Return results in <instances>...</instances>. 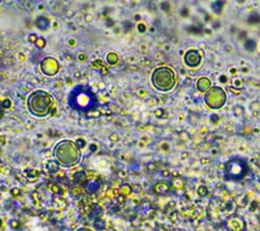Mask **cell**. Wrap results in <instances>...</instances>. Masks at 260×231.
Here are the masks:
<instances>
[{
    "mask_svg": "<svg viewBox=\"0 0 260 231\" xmlns=\"http://www.w3.org/2000/svg\"><path fill=\"white\" fill-rule=\"evenodd\" d=\"M0 154H2V149H0Z\"/></svg>",
    "mask_w": 260,
    "mask_h": 231,
    "instance_id": "cell-52",
    "label": "cell"
},
{
    "mask_svg": "<svg viewBox=\"0 0 260 231\" xmlns=\"http://www.w3.org/2000/svg\"><path fill=\"white\" fill-rule=\"evenodd\" d=\"M118 54L116 52H109L105 56V61H106V65L108 66H114L118 63Z\"/></svg>",
    "mask_w": 260,
    "mask_h": 231,
    "instance_id": "cell-13",
    "label": "cell"
},
{
    "mask_svg": "<svg viewBox=\"0 0 260 231\" xmlns=\"http://www.w3.org/2000/svg\"><path fill=\"white\" fill-rule=\"evenodd\" d=\"M120 192H121L122 195L127 196V195H129V193L132 192V187L129 186V185H127V183H123L122 186L120 187Z\"/></svg>",
    "mask_w": 260,
    "mask_h": 231,
    "instance_id": "cell-23",
    "label": "cell"
},
{
    "mask_svg": "<svg viewBox=\"0 0 260 231\" xmlns=\"http://www.w3.org/2000/svg\"><path fill=\"white\" fill-rule=\"evenodd\" d=\"M222 81V83H226L227 82V77L226 76H220V82Z\"/></svg>",
    "mask_w": 260,
    "mask_h": 231,
    "instance_id": "cell-44",
    "label": "cell"
},
{
    "mask_svg": "<svg viewBox=\"0 0 260 231\" xmlns=\"http://www.w3.org/2000/svg\"><path fill=\"white\" fill-rule=\"evenodd\" d=\"M248 22H249V23H252V25H256V23H259V22H260V15H259V14H256V12L250 14V15L248 16Z\"/></svg>",
    "mask_w": 260,
    "mask_h": 231,
    "instance_id": "cell-21",
    "label": "cell"
},
{
    "mask_svg": "<svg viewBox=\"0 0 260 231\" xmlns=\"http://www.w3.org/2000/svg\"><path fill=\"white\" fill-rule=\"evenodd\" d=\"M78 60H79V61H84V60H85V55H84L83 53H79V54H78Z\"/></svg>",
    "mask_w": 260,
    "mask_h": 231,
    "instance_id": "cell-40",
    "label": "cell"
},
{
    "mask_svg": "<svg viewBox=\"0 0 260 231\" xmlns=\"http://www.w3.org/2000/svg\"><path fill=\"white\" fill-rule=\"evenodd\" d=\"M110 140H112L114 142H116V141L118 140V136H117L116 133H114V134H111V136H110Z\"/></svg>",
    "mask_w": 260,
    "mask_h": 231,
    "instance_id": "cell-41",
    "label": "cell"
},
{
    "mask_svg": "<svg viewBox=\"0 0 260 231\" xmlns=\"http://www.w3.org/2000/svg\"><path fill=\"white\" fill-rule=\"evenodd\" d=\"M203 55L198 49H189L183 55V63L189 69H197L202 65Z\"/></svg>",
    "mask_w": 260,
    "mask_h": 231,
    "instance_id": "cell-8",
    "label": "cell"
},
{
    "mask_svg": "<svg viewBox=\"0 0 260 231\" xmlns=\"http://www.w3.org/2000/svg\"><path fill=\"white\" fill-rule=\"evenodd\" d=\"M75 144L78 147V149H84L85 147H87V141L84 140V138H82V137H78L77 140L75 141Z\"/></svg>",
    "mask_w": 260,
    "mask_h": 231,
    "instance_id": "cell-22",
    "label": "cell"
},
{
    "mask_svg": "<svg viewBox=\"0 0 260 231\" xmlns=\"http://www.w3.org/2000/svg\"><path fill=\"white\" fill-rule=\"evenodd\" d=\"M37 39H38V37H37L34 33H31V34L28 36V42H29V43H32V44H35Z\"/></svg>",
    "mask_w": 260,
    "mask_h": 231,
    "instance_id": "cell-32",
    "label": "cell"
},
{
    "mask_svg": "<svg viewBox=\"0 0 260 231\" xmlns=\"http://www.w3.org/2000/svg\"><path fill=\"white\" fill-rule=\"evenodd\" d=\"M205 141L208 142V143H214L215 141H216V134L215 133H208L206 136H205Z\"/></svg>",
    "mask_w": 260,
    "mask_h": 231,
    "instance_id": "cell-27",
    "label": "cell"
},
{
    "mask_svg": "<svg viewBox=\"0 0 260 231\" xmlns=\"http://www.w3.org/2000/svg\"><path fill=\"white\" fill-rule=\"evenodd\" d=\"M225 177L232 181H239L248 174V163L241 157H233L228 159L224 165Z\"/></svg>",
    "mask_w": 260,
    "mask_h": 231,
    "instance_id": "cell-5",
    "label": "cell"
},
{
    "mask_svg": "<svg viewBox=\"0 0 260 231\" xmlns=\"http://www.w3.org/2000/svg\"><path fill=\"white\" fill-rule=\"evenodd\" d=\"M147 168H148L149 171H155V170H156V164H155V163H148Z\"/></svg>",
    "mask_w": 260,
    "mask_h": 231,
    "instance_id": "cell-35",
    "label": "cell"
},
{
    "mask_svg": "<svg viewBox=\"0 0 260 231\" xmlns=\"http://www.w3.org/2000/svg\"><path fill=\"white\" fill-rule=\"evenodd\" d=\"M137 29H138L139 33H144V32L147 31V26H145L143 22H139V23L137 25Z\"/></svg>",
    "mask_w": 260,
    "mask_h": 231,
    "instance_id": "cell-30",
    "label": "cell"
},
{
    "mask_svg": "<svg viewBox=\"0 0 260 231\" xmlns=\"http://www.w3.org/2000/svg\"><path fill=\"white\" fill-rule=\"evenodd\" d=\"M91 67H92V69H97V70L100 69V71H102L103 75H105V73L108 72V65H106V63H103L100 59H99V60H94V61L91 64Z\"/></svg>",
    "mask_w": 260,
    "mask_h": 231,
    "instance_id": "cell-15",
    "label": "cell"
},
{
    "mask_svg": "<svg viewBox=\"0 0 260 231\" xmlns=\"http://www.w3.org/2000/svg\"><path fill=\"white\" fill-rule=\"evenodd\" d=\"M2 105H3L4 110H8V109H10L12 107V102H11L10 98H5V99L2 100Z\"/></svg>",
    "mask_w": 260,
    "mask_h": 231,
    "instance_id": "cell-26",
    "label": "cell"
},
{
    "mask_svg": "<svg viewBox=\"0 0 260 231\" xmlns=\"http://www.w3.org/2000/svg\"><path fill=\"white\" fill-rule=\"evenodd\" d=\"M249 108H250L253 111H260V103H259V102H253V103H250Z\"/></svg>",
    "mask_w": 260,
    "mask_h": 231,
    "instance_id": "cell-29",
    "label": "cell"
},
{
    "mask_svg": "<svg viewBox=\"0 0 260 231\" xmlns=\"http://www.w3.org/2000/svg\"><path fill=\"white\" fill-rule=\"evenodd\" d=\"M197 192H198V195L200 196V197H204V196H206L208 195V187L205 186V185H200V186L198 187V190H197Z\"/></svg>",
    "mask_w": 260,
    "mask_h": 231,
    "instance_id": "cell-25",
    "label": "cell"
},
{
    "mask_svg": "<svg viewBox=\"0 0 260 231\" xmlns=\"http://www.w3.org/2000/svg\"><path fill=\"white\" fill-rule=\"evenodd\" d=\"M232 111H233V114H235L236 116H242V115L244 114V108H243L242 105L237 104V105H235V107H233Z\"/></svg>",
    "mask_w": 260,
    "mask_h": 231,
    "instance_id": "cell-24",
    "label": "cell"
},
{
    "mask_svg": "<svg viewBox=\"0 0 260 231\" xmlns=\"http://www.w3.org/2000/svg\"><path fill=\"white\" fill-rule=\"evenodd\" d=\"M2 225H3V220L0 219V227H2Z\"/></svg>",
    "mask_w": 260,
    "mask_h": 231,
    "instance_id": "cell-51",
    "label": "cell"
},
{
    "mask_svg": "<svg viewBox=\"0 0 260 231\" xmlns=\"http://www.w3.org/2000/svg\"><path fill=\"white\" fill-rule=\"evenodd\" d=\"M180 137L182 138V141H185V142L189 140V134H188V133H187L186 131H182V132L180 133Z\"/></svg>",
    "mask_w": 260,
    "mask_h": 231,
    "instance_id": "cell-33",
    "label": "cell"
},
{
    "mask_svg": "<svg viewBox=\"0 0 260 231\" xmlns=\"http://www.w3.org/2000/svg\"><path fill=\"white\" fill-rule=\"evenodd\" d=\"M35 48L37 49H39V50H42V49H44L45 48V45H47V40H45V38H43V37H38V39H37V42H35Z\"/></svg>",
    "mask_w": 260,
    "mask_h": 231,
    "instance_id": "cell-20",
    "label": "cell"
},
{
    "mask_svg": "<svg viewBox=\"0 0 260 231\" xmlns=\"http://www.w3.org/2000/svg\"><path fill=\"white\" fill-rule=\"evenodd\" d=\"M210 120H211L214 124H218V121L220 120V116H219V115H216V114H211V116H210Z\"/></svg>",
    "mask_w": 260,
    "mask_h": 231,
    "instance_id": "cell-34",
    "label": "cell"
},
{
    "mask_svg": "<svg viewBox=\"0 0 260 231\" xmlns=\"http://www.w3.org/2000/svg\"><path fill=\"white\" fill-rule=\"evenodd\" d=\"M68 105L72 110L83 113V114H91L94 110H97L99 102L98 97L93 92V89L89 86L85 84H78L73 87L68 94Z\"/></svg>",
    "mask_w": 260,
    "mask_h": 231,
    "instance_id": "cell-1",
    "label": "cell"
},
{
    "mask_svg": "<svg viewBox=\"0 0 260 231\" xmlns=\"http://www.w3.org/2000/svg\"><path fill=\"white\" fill-rule=\"evenodd\" d=\"M161 9L164 11H168L170 10V4L168 3H161Z\"/></svg>",
    "mask_w": 260,
    "mask_h": 231,
    "instance_id": "cell-37",
    "label": "cell"
},
{
    "mask_svg": "<svg viewBox=\"0 0 260 231\" xmlns=\"http://www.w3.org/2000/svg\"><path fill=\"white\" fill-rule=\"evenodd\" d=\"M243 45H244V49H245L247 52L253 53V52H255L258 44H256V40H255L254 38H247V39L244 40Z\"/></svg>",
    "mask_w": 260,
    "mask_h": 231,
    "instance_id": "cell-14",
    "label": "cell"
},
{
    "mask_svg": "<svg viewBox=\"0 0 260 231\" xmlns=\"http://www.w3.org/2000/svg\"><path fill=\"white\" fill-rule=\"evenodd\" d=\"M10 192H11V196H14V197H17V196L21 195V190L18 187H12Z\"/></svg>",
    "mask_w": 260,
    "mask_h": 231,
    "instance_id": "cell-31",
    "label": "cell"
},
{
    "mask_svg": "<svg viewBox=\"0 0 260 231\" xmlns=\"http://www.w3.org/2000/svg\"><path fill=\"white\" fill-rule=\"evenodd\" d=\"M82 186L88 193H95L100 187V180L97 177H87L82 183Z\"/></svg>",
    "mask_w": 260,
    "mask_h": 231,
    "instance_id": "cell-9",
    "label": "cell"
},
{
    "mask_svg": "<svg viewBox=\"0 0 260 231\" xmlns=\"http://www.w3.org/2000/svg\"><path fill=\"white\" fill-rule=\"evenodd\" d=\"M54 160L59 166L72 168L81 161L82 152L75 144V141L62 140L54 147Z\"/></svg>",
    "mask_w": 260,
    "mask_h": 231,
    "instance_id": "cell-2",
    "label": "cell"
},
{
    "mask_svg": "<svg viewBox=\"0 0 260 231\" xmlns=\"http://www.w3.org/2000/svg\"><path fill=\"white\" fill-rule=\"evenodd\" d=\"M226 92L221 88V87H211L204 96V102L205 104L214 110L221 109L225 103H226Z\"/></svg>",
    "mask_w": 260,
    "mask_h": 231,
    "instance_id": "cell-6",
    "label": "cell"
},
{
    "mask_svg": "<svg viewBox=\"0 0 260 231\" xmlns=\"http://www.w3.org/2000/svg\"><path fill=\"white\" fill-rule=\"evenodd\" d=\"M222 8H224V3L222 2H215L211 4V9L215 14H220L222 11Z\"/></svg>",
    "mask_w": 260,
    "mask_h": 231,
    "instance_id": "cell-19",
    "label": "cell"
},
{
    "mask_svg": "<svg viewBox=\"0 0 260 231\" xmlns=\"http://www.w3.org/2000/svg\"><path fill=\"white\" fill-rule=\"evenodd\" d=\"M153 190L156 195L159 196H165L170 192L171 190V183L166 182V181H158L154 186H153Z\"/></svg>",
    "mask_w": 260,
    "mask_h": 231,
    "instance_id": "cell-10",
    "label": "cell"
},
{
    "mask_svg": "<svg viewBox=\"0 0 260 231\" xmlns=\"http://www.w3.org/2000/svg\"><path fill=\"white\" fill-rule=\"evenodd\" d=\"M77 231H92V230L88 229V227H81V229H78Z\"/></svg>",
    "mask_w": 260,
    "mask_h": 231,
    "instance_id": "cell-45",
    "label": "cell"
},
{
    "mask_svg": "<svg viewBox=\"0 0 260 231\" xmlns=\"http://www.w3.org/2000/svg\"><path fill=\"white\" fill-rule=\"evenodd\" d=\"M230 90H233V93H235V94H239V93H241V90L236 89L235 87H230Z\"/></svg>",
    "mask_w": 260,
    "mask_h": 231,
    "instance_id": "cell-43",
    "label": "cell"
},
{
    "mask_svg": "<svg viewBox=\"0 0 260 231\" xmlns=\"http://www.w3.org/2000/svg\"><path fill=\"white\" fill-rule=\"evenodd\" d=\"M171 186L176 190H182L183 186H185V181L182 178H173L172 182H171Z\"/></svg>",
    "mask_w": 260,
    "mask_h": 231,
    "instance_id": "cell-17",
    "label": "cell"
},
{
    "mask_svg": "<svg viewBox=\"0 0 260 231\" xmlns=\"http://www.w3.org/2000/svg\"><path fill=\"white\" fill-rule=\"evenodd\" d=\"M34 26H35L39 31H48V29L50 28L52 23H50V20H49L47 16L40 15V16H38V17L35 19Z\"/></svg>",
    "mask_w": 260,
    "mask_h": 231,
    "instance_id": "cell-11",
    "label": "cell"
},
{
    "mask_svg": "<svg viewBox=\"0 0 260 231\" xmlns=\"http://www.w3.org/2000/svg\"><path fill=\"white\" fill-rule=\"evenodd\" d=\"M25 175L28 177V178H37L39 175H40V171L38 169H27L25 171Z\"/></svg>",
    "mask_w": 260,
    "mask_h": 231,
    "instance_id": "cell-16",
    "label": "cell"
},
{
    "mask_svg": "<svg viewBox=\"0 0 260 231\" xmlns=\"http://www.w3.org/2000/svg\"><path fill=\"white\" fill-rule=\"evenodd\" d=\"M89 149H91V152H92V153H94V152L98 149V146H97V144H94V143H92V144H89Z\"/></svg>",
    "mask_w": 260,
    "mask_h": 231,
    "instance_id": "cell-39",
    "label": "cell"
},
{
    "mask_svg": "<svg viewBox=\"0 0 260 231\" xmlns=\"http://www.w3.org/2000/svg\"><path fill=\"white\" fill-rule=\"evenodd\" d=\"M50 189H52V191H53V192H55V193H60V191H59V190H61V189L59 187V185H52Z\"/></svg>",
    "mask_w": 260,
    "mask_h": 231,
    "instance_id": "cell-36",
    "label": "cell"
},
{
    "mask_svg": "<svg viewBox=\"0 0 260 231\" xmlns=\"http://www.w3.org/2000/svg\"><path fill=\"white\" fill-rule=\"evenodd\" d=\"M210 88H211V81L208 77H200V78H198V81H197V89L199 92H204V93H206Z\"/></svg>",
    "mask_w": 260,
    "mask_h": 231,
    "instance_id": "cell-12",
    "label": "cell"
},
{
    "mask_svg": "<svg viewBox=\"0 0 260 231\" xmlns=\"http://www.w3.org/2000/svg\"><path fill=\"white\" fill-rule=\"evenodd\" d=\"M4 114H5V110H4L3 105H2V102H0V120L4 117Z\"/></svg>",
    "mask_w": 260,
    "mask_h": 231,
    "instance_id": "cell-38",
    "label": "cell"
},
{
    "mask_svg": "<svg viewBox=\"0 0 260 231\" xmlns=\"http://www.w3.org/2000/svg\"><path fill=\"white\" fill-rule=\"evenodd\" d=\"M10 225H11L12 227H17V226H18V221H16V220H11V221H10Z\"/></svg>",
    "mask_w": 260,
    "mask_h": 231,
    "instance_id": "cell-42",
    "label": "cell"
},
{
    "mask_svg": "<svg viewBox=\"0 0 260 231\" xmlns=\"http://www.w3.org/2000/svg\"><path fill=\"white\" fill-rule=\"evenodd\" d=\"M68 43L71 44V45H75L76 43H75V39H71V40H68Z\"/></svg>",
    "mask_w": 260,
    "mask_h": 231,
    "instance_id": "cell-50",
    "label": "cell"
},
{
    "mask_svg": "<svg viewBox=\"0 0 260 231\" xmlns=\"http://www.w3.org/2000/svg\"><path fill=\"white\" fill-rule=\"evenodd\" d=\"M226 50H227V52H230V53H232V52H233V48H232V47H230V45H226Z\"/></svg>",
    "mask_w": 260,
    "mask_h": 231,
    "instance_id": "cell-47",
    "label": "cell"
},
{
    "mask_svg": "<svg viewBox=\"0 0 260 231\" xmlns=\"http://www.w3.org/2000/svg\"><path fill=\"white\" fill-rule=\"evenodd\" d=\"M155 116L159 117V119H161V117H166L167 114L165 113L164 109H156V110H155Z\"/></svg>",
    "mask_w": 260,
    "mask_h": 231,
    "instance_id": "cell-28",
    "label": "cell"
},
{
    "mask_svg": "<svg viewBox=\"0 0 260 231\" xmlns=\"http://www.w3.org/2000/svg\"><path fill=\"white\" fill-rule=\"evenodd\" d=\"M188 121H189L191 125H198L199 121H200L199 114H197V113H191V114L188 115Z\"/></svg>",
    "mask_w": 260,
    "mask_h": 231,
    "instance_id": "cell-18",
    "label": "cell"
},
{
    "mask_svg": "<svg viewBox=\"0 0 260 231\" xmlns=\"http://www.w3.org/2000/svg\"><path fill=\"white\" fill-rule=\"evenodd\" d=\"M162 175H164V176H168V175H170V171L164 170V171H162Z\"/></svg>",
    "mask_w": 260,
    "mask_h": 231,
    "instance_id": "cell-49",
    "label": "cell"
},
{
    "mask_svg": "<svg viewBox=\"0 0 260 231\" xmlns=\"http://www.w3.org/2000/svg\"><path fill=\"white\" fill-rule=\"evenodd\" d=\"M235 82H236V83H235V86H237V87H238V86H241V83H242V81H241V80H236Z\"/></svg>",
    "mask_w": 260,
    "mask_h": 231,
    "instance_id": "cell-48",
    "label": "cell"
},
{
    "mask_svg": "<svg viewBox=\"0 0 260 231\" xmlns=\"http://www.w3.org/2000/svg\"><path fill=\"white\" fill-rule=\"evenodd\" d=\"M54 105H55L54 97L44 89H37L32 92L27 98L28 111L37 117H44L49 115Z\"/></svg>",
    "mask_w": 260,
    "mask_h": 231,
    "instance_id": "cell-3",
    "label": "cell"
},
{
    "mask_svg": "<svg viewBox=\"0 0 260 231\" xmlns=\"http://www.w3.org/2000/svg\"><path fill=\"white\" fill-rule=\"evenodd\" d=\"M239 38H244L245 37V31H242V32H239V36H238Z\"/></svg>",
    "mask_w": 260,
    "mask_h": 231,
    "instance_id": "cell-46",
    "label": "cell"
},
{
    "mask_svg": "<svg viewBox=\"0 0 260 231\" xmlns=\"http://www.w3.org/2000/svg\"><path fill=\"white\" fill-rule=\"evenodd\" d=\"M60 71V63L53 58V56H47L40 61V72L48 77H53L58 75Z\"/></svg>",
    "mask_w": 260,
    "mask_h": 231,
    "instance_id": "cell-7",
    "label": "cell"
},
{
    "mask_svg": "<svg viewBox=\"0 0 260 231\" xmlns=\"http://www.w3.org/2000/svg\"><path fill=\"white\" fill-rule=\"evenodd\" d=\"M176 72L168 66H159L154 69L150 76L153 87L159 92H170L176 84Z\"/></svg>",
    "mask_w": 260,
    "mask_h": 231,
    "instance_id": "cell-4",
    "label": "cell"
}]
</instances>
